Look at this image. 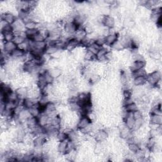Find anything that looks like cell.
I'll return each instance as SVG.
<instances>
[{"instance_id": "6da1fadb", "label": "cell", "mask_w": 162, "mask_h": 162, "mask_svg": "<svg viewBox=\"0 0 162 162\" xmlns=\"http://www.w3.org/2000/svg\"><path fill=\"white\" fill-rule=\"evenodd\" d=\"M161 74L160 70H155L146 75L147 83L150 86L154 87L158 82L161 81Z\"/></svg>"}, {"instance_id": "7a4b0ae2", "label": "cell", "mask_w": 162, "mask_h": 162, "mask_svg": "<svg viewBox=\"0 0 162 162\" xmlns=\"http://www.w3.org/2000/svg\"><path fill=\"white\" fill-rule=\"evenodd\" d=\"M109 134L108 131L106 129H99L96 131L94 134V138L96 143H101V142H104L108 138Z\"/></svg>"}, {"instance_id": "3957f363", "label": "cell", "mask_w": 162, "mask_h": 162, "mask_svg": "<svg viewBox=\"0 0 162 162\" xmlns=\"http://www.w3.org/2000/svg\"><path fill=\"white\" fill-rule=\"evenodd\" d=\"M92 122L90 121V120L88 118L87 116H83L79 117L77 123L76 125V127L79 131L83 130L87 127L88 126H89Z\"/></svg>"}, {"instance_id": "277c9868", "label": "cell", "mask_w": 162, "mask_h": 162, "mask_svg": "<svg viewBox=\"0 0 162 162\" xmlns=\"http://www.w3.org/2000/svg\"><path fill=\"white\" fill-rule=\"evenodd\" d=\"M80 41L77 39L74 38V37H70V39H68L65 50L72 51L75 50L76 48H77L79 46H80Z\"/></svg>"}, {"instance_id": "5b68a950", "label": "cell", "mask_w": 162, "mask_h": 162, "mask_svg": "<svg viewBox=\"0 0 162 162\" xmlns=\"http://www.w3.org/2000/svg\"><path fill=\"white\" fill-rule=\"evenodd\" d=\"M78 28V26L74 22L66 23L64 26V31L68 36H73Z\"/></svg>"}, {"instance_id": "8992f818", "label": "cell", "mask_w": 162, "mask_h": 162, "mask_svg": "<svg viewBox=\"0 0 162 162\" xmlns=\"http://www.w3.org/2000/svg\"><path fill=\"white\" fill-rule=\"evenodd\" d=\"M17 19L16 16L12 13L10 12L2 13L1 20H3L9 25H12Z\"/></svg>"}, {"instance_id": "52a82bcc", "label": "cell", "mask_w": 162, "mask_h": 162, "mask_svg": "<svg viewBox=\"0 0 162 162\" xmlns=\"http://www.w3.org/2000/svg\"><path fill=\"white\" fill-rule=\"evenodd\" d=\"M103 26L108 29L115 28V19L112 15H107L105 17Z\"/></svg>"}, {"instance_id": "ba28073f", "label": "cell", "mask_w": 162, "mask_h": 162, "mask_svg": "<svg viewBox=\"0 0 162 162\" xmlns=\"http://www.w3.org/2000/svg\"><path fill=\"white\" fill-rule=\"evenodd\" d=\"M68 142L69 139L58 142V144L57 146V151L58 153L64 155L67 153L68 148Z\"/></svg>"}, {"instance_id": "9c48e42d", "label": "cell", "mask_w": 162, "mask_h": 162, "mask_svg": "<svg viewBox=\"0 0 162 162\" xmlns=\"http://www.w3.org/2000/svg\"><path fill=\"white\" fill-rule=\"evenodd\" d=\"M37 118L38 121V124L43 127H45L48 124H50V118L45 112H42Z\"/></svg>"}, {"instance_id": "30bf717a", "label": "cell", "mask_w": 162, "mask_h": 162, "mask_svg": "<svg viewBox=\"0 0 162 162\" xmlns=\"http://www.w3.org/2000/svg\"><path fill=\"white\" fill-rule=\"evenodd\" d=\"M15 91L20 100H24L25 98H27L28 88L26 86H19L15 89Z\"/></svg>"}, {"instance_id": "8fae6325", "label": "cell", "mask_w": 162, "mask_h": 162, "mask_svg": "<svg viewBox=\"0 0 162 162\" xmlns=\"http://www.w3.org/2000/svg\"><path fill=\"white\" fill-rule=\"evenodd\" d=\"M134 122H135V119L132 116V113H129L128 117L124 120V123L125 126L132 131L134 126Z\"/></svg>"}, {"instance_id": "7c38bea8", "label": "cell", "mask_w": 162, "mask_h": 162, "mask_svg": "<svg viewBox=\"0 0 162 162\" xmlns=\"http://www.w3.org/2000/svg\"><path fill=\"white\" fill-rule=\"evenodd\" d=\"M146 61H144V62L135 61V62H132L131 65L130 66V70L131 72H135L139 69L145 68L146 67Z\"/></svg>"}, {"instance_id": "4fadbf2b", "label": "cell", "mask_w": 162, "mask_h": 162, "mask_svg": "<svg viewBox=\"0 0 162 162\" xmlns=\"http://www.w3.org/2000/svg\"><path fill=\"white\" fill-rule=\"evenodd\" d=\"M133 84L136 87H142L147 84L146 77H136L133 78Z\"/></svg>"}, {"instance_id": "5bb4252c", "label": "cell", "mask_w": 162, "mask_h": 162, "mask_svg": "<svg viewBox=\"0 0 162 162\" xmlns=\"http://www.w3.org/2000/svg\"><path fill=\"white\" fill-rule=\"evenodd\" d=\"M16 48H17V46L14 43L13 41L5 42L3 45V48L2 51H5L11 54Z\"/></svg>"}, {"instance_id": "9a60e30c", "label": "cell", "mask_w": 162, "mask_h": 162, "mask_svg": "<svg viewBox=\"0 0 162 162\" xmlns=\"http://www.w3.org/2000/svg\"><path fill=\"white\" fill-rule=\"evenodd\" d=\"M118 39V34L117 33L110 34L108 36L105 37L106 45L111 46Z\"/></svg>"}, {"instance_id": "2e32d148", "label": "cell", "mask_w": 162, "mask_h": 162, "mask_svg": "<svg viewBox=\"0 0 162 162\" xmlns=\"http://www.w3.org/2000/svg\"><path fill=\"white\" fill-rule=\"evenodd\" d=\"M86 36H87V34H86L85 30L84 29L83 27H79L74 34V37L77 39V40H79V41H80L81 40L83 39Z\"/></svg>"}, {"instance_id": "e0dca14e", "label": "cell", "mask_w": 162, "mask_h": 162, "mask_svg": "<svg viewBox=\"0 0 162 162\" xmlns=\"http://www.w3.org/2000/svg\"><path fill=\"white\" fill-rule=\"evenodd\" d=\"M25 53H26V52H24V51L17 48L11 53V58L12 60L19 61L24 56Z\"/></svg>"}, {"instance_id": "ac0fdd59", "label": "cell", "mask_w": 162, "mask_h": 162, "mask_svg": "<svg viewBox=\"0 0 162 162\" xmlns=\"http://www.w3.org/2000/svg\"><path fill=\"white\" fill-rule=\"evenodd\" d=\"M48 72L51 74V75L55 79L59 78L61 75H62V71L58 67H55L52 68L48 69Z\"/></svg>"}, {"instance_id": "d6986e66", "label": "cell", "mask_w": 162, "mask_h": 162, "mask_svg": "<svg viewBox=\"0 0 162 162\" xmlns=\"http://www.w3.org/2000/svg\"><path fill=\"white\" fill-rule=\"evenodd\" d=\"M38 103V100L32 99L30 98H26L23 100V105L25 108L30 109L33 107L36 103Z\"/></svg>"}, {"instance_id": "ffe728a7", "label": "cell", "mask_w": 162, "mask_h": 162, "mask_svg": "<svg viewBox=\"0 0 162 162\" xmlns=\"http://www.w3.org/2000/svg\"><path fill=\"white\" fill-rule=\"evenodd\" d=\"M150 124L161 126L162 124V115L151 114L150 117Z\"/></svg>"}, {"instance_id": "44dd1931", "label": "cell", "mask_w": 162, "mask_h": 162, "mask_svg": "<svg viewBox=\"0 0 162 162\" xmlns=\"http://www.w3.org/2000/svg\"><path fill=\"white\" fill-rule=\"evenodd\" d=\"M14 37H15V34L13 31L2 33V40H3L5 42L13 41Z\"/></svg>"}, {"instance_id": "7402d4cb", "label": "cell", "mask_w": 162, "mask_h": 162, "mask_svg": "<svg viewBox=\"0 0 162 162\" xmlns=\"http://www.w3.org/2000/svg\"><path fill=\"white\" fill-rule=\"evenodd\" d=\"M147 75H148V72L145 67L139 69L135 72H131V75L132 78L136 77H146Z\"/></svg>"}, {"instance_id": "603a6c76", "label": "cell", "mask_w": 162, "mask_h": 162, "mask_svg": "<svg viewBox=\"0 0 162 162\" xmlns=\"http://www.w3.org/2000/svg\"><path fill=\"white\" fill-rule=\"evenodd\" d=\"M127 148H128L129 151L133 154L136 153L141 148L140 146L137 143H135V142L127 143Z\"/></svg>"}, {"instance_id": "cb8c5ba5", "label": "cell", "mask_w": 162, "mask_h": 162, "mask_svg": "<svg viewBox=\"0 0 162 162\" xmlns=\"http://www.w3.org/2000/svg\"><path fill=\"white\" fill-rule=\"evenodd\" d=\"M123 108L129 113H133L134 112H135L139 109V107L135 101H134V102H132L125 107H123Z\"/></svg>"}, {"instance_id": "d4e9b609", "label": "cell", "mask_w": 162, "mask_h": 162, "mask_svg": "<svg viewBox=\"0 0 162 162\" xmlns=\"http://www.w3.org/2000/svg\"><path fill=\"white\" fill-rule=\"evenodd\" d=\"M59 50V49L56 46H53V45H48L45 53L50 56L51 57L55 55L58 51Z\"/></svg>"}, {"instance_id": "484cf974", "label": "cell", "mask_w": 162, "mask_h": 162, "mask_svg": "<svg viewBox=\"0 0 162 162\" xmlns=\"http://www.w3.org/2000/svg\"><path fill=\"white\" fill-rule=\"evenodd\" d=\"M112 50H114L117 51H122L125 49L124 46H123V45L122 44V43L120 42V40L119 39H118L116 42H115L111 46Z\"/></svg>"}, {"instance_id": "4316f807", "label": "cell", "mask_w": 162, "mask_h": 162, "mask_svg": "<svg viewBox=\"0 0 162 162\" xmlns=\"http://www.w3.org/2000/svg\"><path fill=\"white\" fill-rule=\"evenodd\" d=\"M94 43L96 44L98 46L102 48L105 45H106V40L105 37L104 36H99L94 40Z\"/></svg>"}, {"instance_id": "83f0119b", "label": "cell", "mask_w": 162, "mask_h": 162, "mask_svg": "<svg viewBox=\"0 0 162 162\" xmlns=\"http://www.w3.org/2000/svg\"><path fill=\"white\" fill-rule=\"evenodd\" d=\"M31 39L35 43L45 41V40H46V38L39 32H38Z\"/></svg>"}, {"instance_id": "f1b7e54d", "label": "cell", "mask_w": 162, "mask_h": 162, "mask_svg": "<svg viewBox=\"0 0 162 162\" xmlns=\"http://www.w3.org/2000/svg\"><path fill=\"white\" fill-rule=\"evenodd\" d=\"M56 139H57V141L58 142H60V141H63L68 139V136H67V134L62 129H61L58 132Z\"/></svg>"}, {"instance_id": "f546056e", "label": "cell", "mask_w": 162, "mask_h": 162, "mask_svg": "<svg viewBox=\"0 0 162 162\" xmlns=\"http://www.w3.org/2000/svg\"><path fill=\"white\" fill-rule=\"evenodd\" d=\"M56 104L53 101H50V102L46 105L45 108V113H48L50 112L56 110Z\"/></svg>"}, {"instance_id": "4dcf8cb0", "label": "cell", "mask_w": 162, "mask_h": 162, "mask_svg": "<svg viewBox=\"0 0 162 162\" xmlns=\"http://www.w3.org/2000/svg\"><path fill=\"white\" fill-rule=\"evenodd\" d=\"M101 47L98 46L96 44L94 43V42L93 43H92L91 45H89L88 48H86V49L89 51H91V53H93V54H94L95 55H96V54L98 53V51L100 50Z\"/></svg>"}, {"instance_id": "1f68e13d", "label": "cell", "mask_w": 162, "mask_h": 162, "mask_svg": "<svg viewBox=\"0 0 162 162\" xmlns=\"http://www.w3.org/2000/svg\"><path fill=\"white\" fill-rule=\"evenodd\" d=\"M27 39V38H26L22 36H15V37H14L13 41L17 46H18L20 45H21L22 43H23L24 42H25Z\"/></svg>"}, {"instance_id": "d6a6232c", "label": "cell", "mask_w": 162, "mask_h": 162, "mask_svg": "<svg viewBox=\"0 0 162 162\" xmlns=\"http://www.w3.org/2000/svg\"><path fill=\"white\" fill-rule=\"evenodd\" d=\"M44 76V78L46 80V82L48 84H53L54 81H55V79L51 75V74L49 73L48 70H47L44 74H42Z\"/></svg>"}, {"instance_id": "836d02e7", "label": "cell", "mask_w": 162, "mask_h": 162, "mask_svg": "<svg viewBox=\"0 0 162 162\" xmlns=\"http://www.w3.org/2000/svg\"><path fill=\"white\" fill-rule=\"evenodd\" d=\"M37 27H38V24L34 21H32V20H30V21H29L25 24L26 30L35 29H37Z\"/></svg>"}, {"instance_id": "e575fe53", "label": "cell", "mask_w": 162, "mask_h": 162, "mask_svg": "<svg viewBox=\"0 0 162 162\" xmlns=\"http://www.w3.org/2000/svg\"><path fill=\"white\" fill-rule=\"evenodd\" d=\"M38 32H39V31L37 29L26 30V36H27V39H31Z\"/></svg>"}, {"instance_id": "d590c367", "label": "cell", "mask_w": 162, "mask_h": 162, "mask_svg": "<svg viewBox=\"0 0 162 162\" xmlns=\"http://www.w3.org/2000/svg\"><path fill=\"white\" fill-rule=\"evenodd\" d=\"M123 96H124V99L132 98L133 96L132 90L131 89L123 90Z\"/></svg>"}, {"instance_id": "8d00e7d4", "label": "cell", "mask_w": 162, "mask_h": 162, "mask_svg": "<svg viewBox=\"0 0 162 162\" xmlns=\"http://www.w3.org/2000/svg\"><path fill=\"white\" fill-rule=\"evenodd\" d=\"M132 116H133V117H134V118L135 120L144 117H143V112H142L141 110H139V109H138L137 110L134 112L132 113Z\"/></svg>"}, {"instance_id": "74e56055", "label": "cell", "mask_w": 162, "mask_h": 162, "mask_svg": "<svg viewBox=\"0 0 162 162\" xmlns=\"http://www.w3.org/2000/svg\"><path fill=\"white\" fill-rule=\"evenodd\" d=\"M105 58H106V60H107V62H112V61H113L115 58V56H114V55H113V53L109 50L107 53H106V55H105Z\"/></svg>"}, {"instance_id": "f35d334b", "label": "cell", "mask_w": 162, "mask_h": 162, "mask_svg": "<svg viewBox=\"0 0 162 162\" xmlns=\"http://www.w3.org/2000/svg\"><path fill=\"white\" fill-rule=\"evenodd\" d=\"M7 25H8V24L5 21V20H1V22H0V27H1V31L3 29H4Z\"/></svg>"}]
</instances>
